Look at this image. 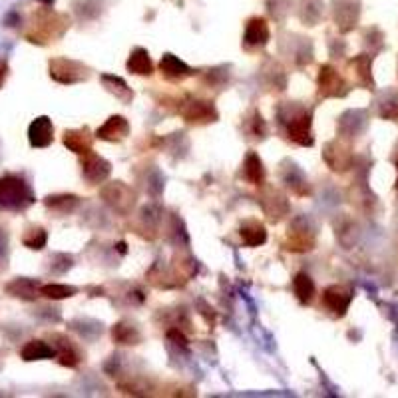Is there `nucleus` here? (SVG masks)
<instances>
[{"instance_id":"nucleus-1","label":"nucleus","mask_w":398,"mask_h":398,"mask_svg":"<svg viewBox=\"0 0 398 398\" xmlns=\"http://www.w3.org/2000/svg\"><path fill=\"white\" fill-rule=\"evenodd\" d=\"M36 201L30 183L20 173H6L0 178V209L2 211H24Z\"/></svg>"},{"instance_id":"nucleus-2","label":"nucleus","mask_w":398,"mask_h":398,"mask_svg":"<svg viewBox=\"0 0 398 398\" xmlns=\"http://www.w3.org/2000/svg\"><path fill=\"white\" fill-rule=\"evenodd\" d=\"M279 118H281L287 140L293 141L297 145H303V148H311L315 143L313 129H311V126H313V112L311 110L289 106V114L281 112Z\"/></svg>"},{"instance_id":"nucleus-3","label":"nucleus","mask_w":398,"mask_h":398,"mask_svg":"<svg viewBox=\"0 0 398 398\" xmlns=\"http://www.w3.org/2000/svg\"><path fill=\"white\" fill-rule=\"evenodd\" d=\"M315 243H317V233L308 223V219L297 218L287 229L283 247L291 253H307L315 247Z\"/></svg>"},{"instance_id":"nucleus-4","label":"nucleus","mask_w":398,"mask_h":398,"mask_svg":"<svg viewBox=\"0 0 398 398\" xmlns=\"http://www.w3.org/2000/svg\"><path fill=\"white\" fill-rule=\"evenodd\" d=\"M48 68H50L52 80H56L58 84H64V86L80 84L90 78L88 66L78 62V60H70V58H52L48 62Z\"/></svg>"},{"instance_id":"nucleus-5","label":"nucleus","mask_w":398,"mask_h":398,"mask_svg":"<svg viewBox=\"0 0 398 398\" xmlns=\"http://www.w3.org/2000/svg\"><path fill=\"white\" fill-rule=\"evenodd\" d=\"M100 195H102L104 204L110 206V209L120 213V215H128L134 204H136V193L122 181H112V183L104 185Z\"/></svg>"},{"instance_id":"nucleus-6","label":"nucleus","mask_w":398,"mask_h":398,"mask_svg":"<svg viewBox=\"0 0 398 398\" xmlns=\"http://www.w3.org/2000/svg\"><path fill=\"white\" fill-rule=\"evenodd\" d=\"M178 112L181 114V118L192 124V126H206V124H211V122H218V110L213 102H207V100H193V98H187L185 102L181 104L178 108Z\"/></svg>"},{"instance_id":"nucleus-7","label":"nucleus","mask_w":398,"mask_h":398,"mask_svg":"<svg viewBox=\"0 0 398 398\" xmlns=\"http://www.w3.org/2000/svg\"><path fill=\"white\" fill-rule=\"evenodd\" d=\"M348 82L331 64H322L317 76V92L321 98H345L348 94Z\"/></svg>"},{"instance_id":"nucleus-8","label":"nucleus","mask_w":398,"mask_h":398,"mask_svg":"<svg viewBox=\"0 0 398 398\" xmlns=\"http://www.w3.org/2000/svg\"><path fill=\"white\" fill-rule=\"evenodd\" d=\"M322 159L327 162V166L331 167L336 173H345L355 164V154L350 143L343 140L329 141L322 150Z\"/></svg>"},{"instance_id":"nucleus-9","label":"nucleus","mask_w":398,"mask_h":398,"mask_svg":"<svg viewBox=\"0 0 398 398\" xmlns=\"http://www.w3.org/2000/svg\"><path fill=\"white\" fill-rule=\"evenodd\" d=\"M353 299H355L353 289L345 285H331L322 291V305L334 317H345Z\"/></svg>"},{"instance_id":"nucleus-10","label":"nucleus","mask_w":398,"mask_h":398,"mask_svg":"<svg viewBox=\"0 0 398 398\" xmlns=\"http://www.w3.org/2000/svg\"><path fill=\"white\" fill-rule=\"evenodd\" d=\"M82 176L90 185H100L110 178L112 173V164L108 159H104L102 155H98L94 150L88 154L82 155Z\"/></svg>"},{"instance_id":"nucleus-11","label":"nucleus","mask_w":398,"mask_h":398,"mask_svg":"<svg viewBox=\"0 0 398 398\" xmlns=\"http://www.w3.org/2000/svg\"><path fill=\"white\" fill-rule=\"evenodd\" d=\"M271 40V30L263 16H253L247 20L243 32L245 50H259L265 48Z\"/></svg>"},{"instance_id":"nucleus-12","label":"nucleus","mask_w":398,"mask_h":398,"mask_svg":"<svg viewBox=\"0 0 398 398\" xmlns=\"http://www.w3.org/2000/svg\"><path fill=\"white\" fill-rule=\"evenodd\" d=\"M259 204L263 207L265 215L273 221V223H279L283 218H287L289 213V201L287 197L283 195L279 190H273V187H265L261 197H259Z\"/></svg>"},{"instance_id":"nucleus-13","label":"nucleus","mask_w":398,"mask_h":398,"mask_svg":"<svg viewBox=\"0 0 398 398\" xmlns=\"http://www.w3.org/2000/svg\"><path fill=\"white\" fill-rule=\"evenodd\" d=\"M159 72L162 76L169 80V82H183L187 78L195 76V70L190 68L183 60H180L178 56L173 54H164L162 60H159Z\"/></svg>"},{"instance_id":"nucleus-14","label":"nucleus","mask_w":398,"mask_h":398,"mask_svg":"<svg viewBox=\"0 0 398 398\" xmlns=\"http://www.w3.org/2000/svg\"><path fill=\"white\" fill-rule=\"evenodd\" d=\"M129 122L124 116H112L106 120V124L96 129V138L110 143H120L128 138Z\"/></svg>"},{"instance_id":"nucleus-15","label":"nucleus","mask_w":398,"mask_h":398,"mask_svg":"<svg viewBox=\"0 0 398 398\" xmlns=\"http://www.w3.org/2000/svg\"><path fill=\"white\" fill-rule=\"evenodd\" d=\"M52 339L56 341L54 343V348H56V359L62 367H70L74 369L82 362V353L80 348L76 347V343H72L68 336L64 334H52Z\"/></svg>"},{"instance_id":"nucleus-16","label":"nucleus","mask_w":398,"mask_h":398,"mask_svg":"<svg viewBox=\"0 0 398 398\" xmlns=\"http://www.w3.org/2000/svg\"><path fill=\"white\" fill-rule=\"evenodd\" d=\"M28 141L32 148H48L54 141V126L48 116L36 118L28 128Z\"/></svg>"},{"instance_id":"nucleus-17","label":"nucleus","mask_w":398,"mask_h":398,"mask_svg":"<svg viewBox=\"0 0 398 398\" xmlns=\"http://www.w3.org/2000/svg\"><path fill=\"white\" fill-rule=\"evenodd\" d=\"M281 169V180L283 183L295 193V195H308L311 193V185H308V180L305 178V173L291 162H285Z\"/></svg>"},{"instance_id":"nucleus-18","label":"nucleus","mask_w":398,"mask_h":398,"mask_svg":"<svg viewBox=\"0 0 398 398\" xmlns=\"http://www.w3.org/2000/svg\"><path fill=\"white\" fill-rule=\"evenodd\" d=\"M334 22L339 26L341 32H348L357 26V20H359V8L355 2L350 0H334Z\"/></svg>"},{"instance_id":"nucleus-19","label":"nucleus","mask_w":398,"mask_h":398,"mask_svg":"<svg viewBox=\"0 0 398 398\" xmlns=\"http://www.w3.org/2000/svg\"><path fill=\"white\" fill-rule=\"evenodd\" d=\"M348 68L353 70L357 84L367 88V90H373L374 80H373V56L369 54H360L355 56L353 60H348Z\"/></svg>"},{"instance_id":"nucleus-20","label":"nucleus","mask_w":398,"mask_h":398,"mask_svg":"<svg viewBox=\"0 0 398 398\" xmlns=\"http://www.w3.org/2000/svg\"><path fill=\"white\" fill-rule=\"evenodd\" d=\"M62 141H64V145L70 152H74L76 155H84L92 152L94 136H92L88 128L66 129L64 136H62Z\"/></svg>"},{"instance_id":"nucleus-21","label":"nucleus","mask_w":398,"mask_h":398,"mask_svg":"<svg viewBox=\"0 0 398 398\" xmlns=\"http://www.w3.org/2000/svg\"><path fill=\"white\" fill-rule=\"evenodd\" d=\"M241 178H243L249 185H255V187H263V185H265L267 171H265V167H263L261 157H259L255 152H249V154L245 155Z\"/></svg>"},{"instance_id":"nucleus-22","label":"nucleus","mask_w":398,"mask_h":398,"mask_svg":"<svg viewBox=\"0 0 398 398\" xmlns=\"http://www.w3.org/2000/svg\"><path fill=\"white\" fill-rule=\"evenodd\" d=\"M129 74L136 76H152L154 74V62L150 58V52L145 48H134L129 54L128 62H126Z\"/></svg>"},{"instance_id":"nucleus-23","label":"nucleus","mask_w":398,"mask_h":398,"mask_svg":"<svg viewBox=\"0 0 398 398\" xmlns=\"http://www.w3.org/2000/svg\"><path fill=\"white\" fill-rule=\"evenodd\" d=\"M239 235H241L243 245H247V247H259L267 241V229L257 219H247L239 227Z\"/></svg>"},{"instance_id":"nucleus-24","label":"nucleus","mask_w":398,"mask_h":398,"mask_svg":"<svg viewBox=\"0 0 398 398\" xmlns=\"http://www.w3.org/2000/svg\"><path fill=\"white\" fill-rule=\"evenodd\" d=\"M20 357L26 362H32V360H48V359H56V348L44 343V341H28L22 350H20Z\"/></svg>"},{"instance_id":"nucleus-25","label":"nucleus","mask_w":398,"mask_h":398,"mask_svg":"<svg viewBox=\"0 0 398 398\" xmlns=\"http://www.w3.org/2000/svg\"><path fill=\"white\" fill-rule=\"evenodd\" d=\"M40 287H42V285H38L36 281L20 277V279H14L13 283H8V285H6V291L13 297L22 299V301H34V299L40 295Z\"/></svg>"},{"instance_id":"nucleus-26","label":"nucleus","mask_w":398,"mask_h":398,"mask_svg":"<svg viewBox=\"0 0 398 398\" xmlns=\"http://www.w3.org/2000/svg\"><path fill=\"white\" fill-rule=\"evenodd\" d=\"M102 84L104 88L110 92L112 96H116V100H120L122 104H129L134 100V92H132V88H129L128 84H126L120 76H114V74H102Z\"/></svg>"},{"instance_id":"nucleus-27","label":"nucleus","mask_w":398,"mask_h":398,"mask_svg":"<svg viewBox=\"0 0 398 398\" xmlns=\"http://www.w3.org/2000/svg\"><path fill=\"white\" fill-rule=\"evenodd\" d=\"M293 291H295V297L299 299L301 305H311L313 299H315V293H317L315 283H313V279L308 277L305 271H301V273H297L295 275V279H293Z\"/></svg>"},{"instance_id":"nucleus-28","label":"nucleus","mask_w":398,"mask_h":398,"mask_svg":"<svg viewBox=\"0 0 398 398\" xmlns=\"http://www.w3.org/2000/svg\"><path fill=\"white\" fill-rule=\"evenodd\" d=\"M44 206L48 207L54 213H60V215H68L72 213L78 206H80V197L72 195V193H66V195H50L44 199Z\"/></svg>"},{"instance_id":"nucleus-29","label":"nucleus","mask_w":398,"mask_h":398,"mask_svg":"<svg viewBox=\"0 0 398 398\" xmlns=\"http://www.w3.org/2000/svg\"><path fill=\"white\" fill-rule=\"evenodd\" d=\"M112 339L118 345H140L141 333L138 331V327L129 325V322H118L112 329Z\"/></svg>"},{"instance_id":"nucleus-30","label":"nucleus","mask_w":398,"mask_h":398,"mask_svg":"<svg viewBox=\"0 0 398 398\" xmlns=\"http://www.w3.org/2000/svg\"><path fill=\"white\" fill-rule=\"evenodd\" d=\"M245 129H247V134H249V138L251 140H265L267 138V134H269V126H267V122L263 120L261 116V112L259 110H253L251 112V116L247 118V122H245Z\"/></svg>"},{"instance_id":"nucleus-31","label":"nucleus","mask_w":398,"mask_h":398,"mask_svg":"<svg viewBox=\"0 0 398 398\" xmlns=\"http://www.w3.org/2000/svg\"><path fill=\"white\" fill-rule=\"evenodd\" d=\"M78 293L76 287L70 285H58V283H50V285H42L40 287V295L52 299V301H62V299H70Z\"/></svg>"},{"instance_id":"nucleus-32","label":"nucleus","mask_w":398,"mask_h":398,"mask_svg":"<svg viewBox=\"0 0 398 398\" xmlns=\"http://www.w3.org/2000/svg\"><path fill=\"white\" fill-rule=\"evenodd\" d=\"M46 241H48V233H46L44 227H40V225L28 227L24 235H22V243H24L28 249H34V251L44 249V247H46Z\"/></svg>"},{"instance_id":"nucleus-33","label":"nucleus","mask_w":398,"mask_h":398,"mask_svg":"<svg viewBox=\"0 0 398 398\" xmlns=\"http://www.w3.org/2000/svg\"><path fill=\"white\" fill-rule=\"evenodd\" d=\"M301 20L308 26H315L322 16V4L319 0H303L301 10H299Z\"/></svg>"},{"instance_id":"nucleus-34","label":"nucleus","mask_w":398,"mask_h":398,"mask_svg":"<svg viewBox=\"0 0 398 398\" xmlns=\"http://www.w3.org/2000/svg\"><path fill=\"white\" fill-rule=\"evenodd\" d=\"M381 118L398 122V96L397 94L388 96L385 102L381 104Z\"/></svg>"},{"instance_id":"nucleus-35","label":"nucleus","mask_w":398,"mask_h":398,"mask_svg":"<svg viewBox=\"0 0 398 398\" xmlns=\"http://www.w3.org/2000/svg\"><path fill=\"white\" fill-rule=\"evenodd\" d=\"M267 6H269V13L275 18L283 20L289 13V8H291V0H267Z\"/></svg>"},{"instance_id":"nucleus-36","label":"nucleus","mask_w":398,"mask_h":398,"mask_svg":"<svg viewBox=\"0 0 398 398\" xmlns=\"http://www.w3.org/2000/svg\"><path fill=\"white\" fill-rule=\"evenodd\" d=\"M167 336H169L171 341H176V345H180V347L187 348V339L183 336V333H180V329H169Z\"/></svg>"},{"instance_id":"nucleus-37","label":"nucleus","mask_w":398,"mask_h":398,"mask_svg":"<svg viewBox=\"0 0 398 398\" xmlns=\"http://www.w3.org/2000/svg\"><path fill=\"white\" fill-rule=\"evenodd\" d=\"M6 74H8V64H6V62H0V86L4 84Z\"/></svg>"},{"instance_id":"nucleus-38","label":"nucleus","mask_w":398,"mask_h":398,"mask_svg":"<svg viewBox=\"0 0 398 398\" xmlns=\"http://www.w3.org/2000/svg\"><path fill=\"white\" fill-rule=\"evenodd\" d=\"M38 2H42V4H52L54 0H38Z\"/></svg>"},{"instance_id":"nucleus-39","label":"nucleus","mask_w":398,"mask_h":398,"mask_svg":"<svg viewBox=\"0 0 398 398\" xmlns=\"http://www.w3.org/2000/svg\"><path fill=\"white\" fill-rule=\"evenodd\" d=\"M397 171H398V159H397ZM397 192H398V178H397Z\"/></svg>"}]
</instances>
